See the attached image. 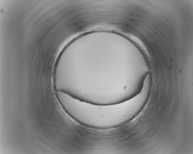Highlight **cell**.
<instances>
[{
	"mask_svg": "<svg viewBox=\"0 0 193 154\" xmlns=\"http://www.w3.org/2000/svg\"><path fill=\"white\" fill-rule=\"evenodd\" d=\"M147 102L146 96L141 92L116 104L100 105L84 102L79 107L78 117L82 124L90 127L115 128L135 118L142 110Z\"/></svg>",
	"mask_w": 193,
	"mask_h": 154,
	"instance_id": "cell-1",
	"label": "cell"
}]
</instances>
